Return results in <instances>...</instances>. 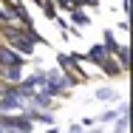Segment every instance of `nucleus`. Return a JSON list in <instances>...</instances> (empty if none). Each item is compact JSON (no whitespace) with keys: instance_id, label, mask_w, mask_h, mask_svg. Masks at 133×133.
<instances>
[{"instance_id":"412c9836","label":"nucleus","mask_w":133,"mask_h":133,"mask_svg":"<svg viewBox=\"0 0 133 133\" xmlns=\"http://www.w3.org/2000/svg\"><path fill=\"white\" fill-rule=\"evenodd\" d=\"M88 133H99V130H88Z\"/></svg>"},{"instance_id":"f257e3e1","label":"nucleus","mask_w":133,"mask_h":133,"mask_svg":"<svg viewBox=\"0 0 133 133\" xmlns=\"http://www.w3.org/2000/svg\"><path fill=\"white\" fill-rule=\"evenodd\" d=\"M0 43L9 45V48H14L17 54H23L28 59V57H34L40 43H45V37L37 34L34 28H23L17 23H0Z\"/></svg>"},{"instance_id":"1a4fd4ad","label":"nucleus","mask_w":133,"mask_h":133,"mask_svg":"<svg viewBox=\"0 0 133 133\" xmlns=\"http://www.w3.org/2000/svg\"><path fill=\"white\" fill-rule=\"evenodd\" d=\"M102 48H105L110 57H116L119 54V48H122V43L116 40V31H110V28H105V34H102Z\"/></svg>"},{"instance_id":"aec40b11","label":"nucleus","mask_w":133,"mask_h":133,"mask_svg":"<svg viewBox=\"0 0 133 133\" xmlns=\"http://www.w3.org/2000/svg\"><path fill=\"white\" fill-rule=\"evenodd\" d=\"M6 133H17V130H6Z\"/></svg>"},{"instance_id":"4be33fe9","label":"nucleus","mask_w":133,"mask_h":133,"mask_svg":"<svg viewBox=\"0 0 133 133\" xmlns=\"http://www.w3.org/2000/svg\"><path fill=\"white\" fill-rule=\"evenodd\" d=\"M0 133H6V130H0Z\"/></svg>"},{"instance_id":"9d476101","label":"nucleus","mask_w":133,"mask_h":133,"mask_svg":"<svg viewBox=\"0 0 133 133\" xmlns=\"http://www.w3.org/2000/svg\"><path fill=\"white\" fill-rule=\"evenodd\" d=\"M23 77H26V71H23V68H0V79L9 82V85H17Z\"/></svg>"},{"instance_id":"39448f33","label":"nucleus","mask_w":133,"mask_h":133,"mask_svg":"<svg viewBox=\"0 0 133 133\" xmlns=\"http://www.w3.org/2000/svg\"><path fill=\"white\" fill-rule=\"evenodd\" d=\"M23 105H26V99H20V96H17V85H14L9 94H3V96H0V113H20Z\"/></svg>"},{"instance_id":"4468645a","label":"nucleus","mask_w":133,"mask_h":133,"mask_svg":"<svg viewBox=\"0 0 133 133\" xmlns=\"http://www.w3.org/2000/svg\"><path fill=\"white\" fill-rule=\"evenodd\" d=\"M128 128H130V119L128 116H119L113 122V133H128Z\"/></svg>"},{"instance_id":"2eb2a0df","label":"nucleus","mask_w":133,"mask_h":133,"mask_svg":"<svg viewBox=\"0 0 133 133\" xmlns=\"http://www.w3.org/2000/svg\"><path fill=\"white\" fill-rule=\"evenodd\" d=\"M40 9H43V11H45V17H48V20H57V17H59V11H57V9H54V3H51V0H45V3H43V6H40Z\"/></svg>"},{"instance_id":"f3484780","label":"nucleus","mask_w":133,"mask_h":133,"mask_svg":"<svg viewBox=\"0 0 133 133\" xmlns=\"http://www.w3.org/2000/svg\"><path fill=\"white\" fill-rule=\"evenodd\" d=\"M96 122H94V116H88V119H82V128H94Z\"/></svg>"},{"instance_id":"ddd939ff","label":"nucleus","mask_w":133,"mask_h":133,"mask_svg":"<svg viewBox=\"0 0 133 133\" xmlns=\"http://www.w3.org/2000/svg\"><path fill=\"white\" fill-rule=\"evenodd\" d=\"M99 102H113V99H119V94H116V88H110V85H105V88H96V94H94Z\"/></svg>"},{"instance_id":"7ed1b4c3","label":"nucleus","mask_w":133,"mask_h":133,"mask_svg":"<svg viewBox=\"0 0 133 133\" xmlns=\"http://www.w3.org/2000/svg\"><path fill=\"white\" fill-rule=\"evenodd\" d=\"M57 62H59V74L65 77V82L74 88V85H82V82H88L82 77V71L77 68V62H74V57L71 54H57Z\"/></svg>"},{"instance_id":"f03ea898","label":"nucleus","mask_w":133,"mask_h":133,"mask_svg":"<svg viewBox=\"0 0 133 133\" xmlns=\"http://www.w3.org/2000/svg\"><path fill=\"white\" fill-rule=\"evenodd\" d=\"M68 91H71V85L59 74V68L45 71V88H43V94H48L51 99H57V96H68Z\"/></svg>"},{"instance_id":"f8f14e48","label":"nucleus","mask_w":133,"mask_h":133,"mask_svg":"<svg viewBox=\"0 0 133 133\" xmlns=\"http://www.w3.org/2000/svg\"><path fill=\"white\" fill-rule=\"evenodd\" d=\"M116 62H119L122 74H128V68H130V48H128V43H122V48L116 54Z\"/></svg>"},{"instance_id":"20e7f679","label":"nucleus","mask_w":133,"mask_h":133,"mask_svg":"<svg viewBox=\"0 0 133 133\" xmlns=\"http://www.w3.org/2000/svg\"><path fill=\"white\" fill-rule=\"evenodd\" d=\"M26 57L23 54H17L14 48H9V45H3L0 43V68H26Z\"/></svg>"},{"instance_id":"a211bd4d","label":"nucleus","mask_w":133,"mask_h":133,"mask_svg":"<svg viewBox=\"0 0 133 133\" xmlns=\"http://www.w3.org/2000/svg\"><path fill=\"white\" fill-rule=\"evenodd\" d=\"M45 133H59V130H57V125H51V128H48Z\"/></svg>"},{"instance_id":"9b49d317","label":"nucleus","mask_w":133,"mask_h":133,"mask_svg":"<svg viewBox=\"0 0 133 133\" xmlns=\"http://www.w3.org/2000/svg\"><path fill=\"white\" fill-rule=\"evenodd\" d=\"M99 74H105V77H122V68L116 62V57H108L105 62L99 65Z\"/></svg>"},{"instance_id":"6e6552de","label":"nucleus","mask_w":133,"mask_h":133,"mask_svg":"<svg viewBox=\"0 0 133 133\" xmlns=\"http://www.w3.org/2000/svg\"><path fill=\"white\" fill-rule=\"evenodd\" d=\"M108 57H110V54H108L105 48H102V43H94V45L88 48V54H85V59H88L91 65H96V68H99V65L105 62Z\"/></svg>"},{"instance_id":"dca6fc26","label":"nucleus","mask_w":133,"mask_h":133,"mask_svg":"<svg viewBox=\"0 0 133 133\" xmlns=\"http://www.w3.org/2000/svg\"><path fill=\"white\" fill-rule=\"evenodd\" d=\"M116 119H119V113H116V108H113V110H105V113H99L94 122H116Z\"/></svg>"},{"instance_id":"423d86ee","label":"nucleus","mask_w":133,"mask_h":133,"mask_svg":"<svg viewBox=\"0 0 133 133\" xmlns=\"http://www.w3.org/2000/svg\"><path fill=\"white\" fill-rule=\"evenodd\" d=\"M23 108H31V110H48V113H51L54 108H57V102H54L48 94H31Z\"/></svg>"},{"instance_id":"0eeeda50","label":"nucleus","mask_w":133,"mask_h":133,"mask_svg":"<svg viewBox=\"0 0 133 133\" xmlns=\"http://www.w3.org/2000/svg\"><path fill=\"white\" fill-rule=\"evenodd\" d=\"M65 23L74 26V28H85V26H91V14H88L85 9H71L68 17H65Z\"/></svg>"},{"instance_id":"6ab92c4d","label":"nucleus","mask_w":133,"mask_h":133,"mask_svg":"<svg viewBox=\"0 0 133 133\" xmlns=\"http://www.w3.org/2000/svg\"><path fill=\"white\" fill-rule=\"evenodd\" d=\"M31 3H37V6H43V3H45V0H31Z\"/></svg>"}]
</instances>
